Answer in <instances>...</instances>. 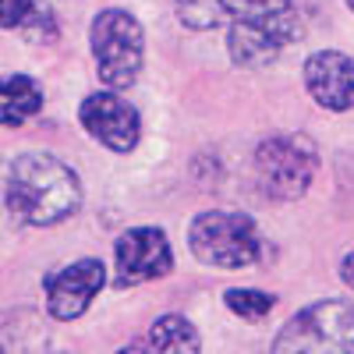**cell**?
Segmentation results:
<instances>
[{
	"label": "cell",
	"mask_w": 354,
	"mask_h": 354,
	"mask_svg": "<svg viewBox=\"0 0 354 354\" xmlns=\"http://www.w3.org/2000/svg\"><path fill=\"white\" fill-rule=\"evenodd\" d=\"M4 209L25 227H53L82 209L78 174L53 153H18L4 170Z\"/></svg>",
	"instance_id": "1"
},
{
	"label": "cell",
	"mask_w": 354,
	"mask_h": 354,
	"mask_svg": "<svg viewBox=\"0 0 354 354\" xmlns=\"http://www.w3.org/2000/svg\"><path fill=\"white\" fill-rule=\"evenodd\" d=\"M301 36V18L294 0H245L227 25V53L241 71L270 68Z\"/></svg>",
	"instance_id": "2"
},
{
	"label": "cell",
	"mask_w": 354,
	"mask_h": 354,
	"mask_svg": "<svg viewBox=\"0 0 354 354\" xmlns=\"http://www.w3.org/2000/svg\"><path fill=\"white\" fill-rule=\"evenodd\" d=\"M188 248L213 270H248L262 259V238L252 216L230 209H205L188 223Z\"/></svg>",
	"instance_id": "3"
},
{
	"label": "cell",
	"mask_w": 354,
	"mask_h": 354,
	"mask_svg": "<svg viewBox=\"0 0 354 354\" xmlns=\"http://www.w3.org/2000/svg\"><path fill=\"white\" fill-rule=\"evenodd\" d=\"M319 174V145L308 135H270L255 149L259 192L273 202H298Z\"/></svg>",
	"instance_id": "4"
},
{
	"label": "cell",
	"mask_w": 354,
	"mask_h": 354,
	"mask_svg": "<svg viewBox=\"0 0 354 354\" xmlns=\"http://www.w3.org/2000/svg\"><path fill=\"white\" fill-rule=\"evenodd\" d=\"M88 43H93V61L106 88L135 85L145 61V32L131 11L124 8L100 11L88 25Z\"/></svg>",
	"instance_id": "5"
},
{
	"label": "cell",
	"mask_w": 354,
	"mask_h": 354,
	"mask_svg": "<svg viewBox=\"0 0 354 354\" xmlns=\"http://www.w3.org/2000/svg\"><path fill=\"white\" fill-rule=\"evenodd\" d=\"M277 354H322L354 351V301L326 298L287 319L273 340Z\"/></svg>",
	"instance_id": "6"
},
{
	"label": "cell",
	"mask_w": 354,
	"mask_h": 354,
	"mask_svg": "<svg viewBox=\"0 0 354 354\" xmlns=\"http://www.w3.org/2000/svg\"><path fill=\"white\" fill-rule=\"evenodd\" d=\"M113 259H117V287H138L160 280L174 270V248L167 241L163 227H131L113 241Z\"/></svg>",
	"instance_id": "7"
},
{
	"label": "cell",
	"mask_w": 354,
	"mask_h": 354,
	"mask_svg": "<svg viewBox=\"0 0 354 354\" xmlns=\"http://www.w3.org/2000/svg\"><path fill=\"white\" fill-rule=\"evenodd\" d=\"M78 121L100 145L121 156L131 153L142 138V117L124 96H117V88L88 93L78 106Z\"/></svg>",
	"instance_id": "8"
},
{
	"label": "cell",
	"mask_w": 354,
	"mask_h": 354,
	"mask_svg": "<svg viewBox=\"0 0 354 354\" xmlns=\"http://www.w3.org/2000/svg\"><path fill=\"white\" fill-rule=\"evenodd\" d=\"M106 283V266L103 259H78L68 262L61 270H53L43 277V294H46V308L57 322H71L85 315V308L93 305V298Z\"/></svg>",
	"instance_id": "9"
},
{
	"label": "cell",
	"mask_w": 354,
	"mask_h": 354,
	"mask_svg": "<svg viewBox=\"0 0 354 354\" xmlns=\"http://www.w3.org/2000/svg\"><path fill=\"white\" fill-rule=\"evenodd\" d=\"M308 96L322 110H354V57L344 50H315L301 68Z\"/></svg>",
	"instance_id": "10"
},
{
	"label": "cell",
	"mask_w": 354,
	"mask_h": 354,
	"mask_svg": "<svg viewBox=\"0 0 354 354\" xmlns=\"http://www.w3.org/2000/svg\"><path fill=\"white\" fill-rule=\"evenodd\" d=\"M43 110V85L32 75L0 78V128H18Z\"/></svg>",
	"instance_id": "11"
},
{
	"label": "cell",
	"mask_w": 354,
	"mask_h": 354,
	"mask_svg": "<svg viewBox=\"0 0 354 354\" xmlns=\"http://www.w3.org/2000/svg\"><path fill=\"white\" fill-rule=\"evenodd\" d=\"M145 347H149V351H163V354H195L202 347V337H198V330L192 326L185 315L167 312V315H160L149 326Z\"/></svg>",
	"instance_id": "12"
},
{
	"label": "cell",
	"mask_w": 354,
	"mask_h": 354,
	"mask_svg": "<svg viewBox=\"0 0 354 354\" xmlns=\"http://www.w3.org/2000/svg\"><path fill=\"white\" fill-rule=\"evenodd\" d=\"M245 0H174V15L192 32H209L234 21Z\"/></svg>",
	"instance_id": "13"
},
{
	"label": "cell",
	"mask_w": 354,
	"mask_h": 354,
	"mask_svg": "<svg viewBox=\"0 0 354 354\" xmlns=\"http://www.w3.org/2000/svg\"><path fill=\"white\" fill-rule=\"evenodd\" d=\"M223 305L234 315L248 319V322H262L266 315L277 308V298H273V294H266V290H259V287H230L223 294Z\"/></svg>",
	"instance_id": "14"
},
{
	"label": "cell",
	"mask_w": 354,
	"mask_h": 354,
	"mask_svg": "<svg viewBox=\"0 0 354 354\" xmlns=\"http://www.w3.org/2000/svg\"><path fill=\"white\" fill-rule=\"evenodd\" d=\"M43 15L36 0H0V28H25Z\"/></svg>",
	"instance_id": "15"
},
{
	"label": "cell",
	"mask_w": 354,
	"mask_h": 354,
	"mask_svg": "<svg viewBox=\"0 0 354 354\" xmlns=\"http://www.w3.org/2000/svg\"><path fill=\"white\" fill-rule=\"evenodd\" d=\"M340 280L354 290V248H351V252L344 255V262H340Z\"/></svg>",
	"instance_id": "16"
},
{
	"label": "cell",
	"mask_w": 354,
	"mask_h": 354,
	"mask_svg": "<svg viewBox=\"0 0 354 354\" xmlns=\"http://www.w3.org/2000/svg\"><path fill=\"white\" fill-rule=\"evenodd\" d=\"M347 8H351V11H354V0H347Z\"/></svg>",
	"instance_id": "17"
}]
</instances>
